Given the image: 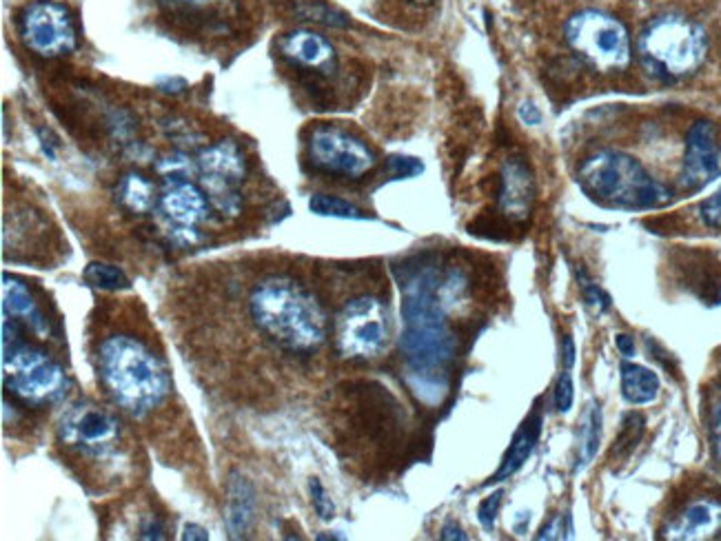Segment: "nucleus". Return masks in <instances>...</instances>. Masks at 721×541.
<instances>
[{
  "label": "nucleus",
  "mask_w": 721,
  "mask_h": 541,
  "mask_svg": "<svg viewBox=\"0 0 721 541\" xmlns=\"http://www.w3.org/2000/svg\"><path fill=\"white\" fill-rule=\"evenodd\" d=\"M249 313L266 339L289 353H313L329 335L320 300L294 278L274 276L258 283L249 296Z\"/></svg>",
  "instance_id": "f257e3e1"
},
{
  "label": "nucleus",
  "mask_w": 721,
  "mask_h": 541,
  "mask_svg": "<svg viewBox=\"0 0 721 541\" xmlns=\"http://www.w3.org/2000/svg\"><path fill=\"white\" fill-rule=\"evenodd\" d=\"M99 376L110 398L134 417L149 415L171 391L162 357L129 333H114L103 339L99 346Z\"/></svg>",
  "instance_id": "f03ea898"
},
{
  "label": "nucleus",
  "mask_w": 721,
  "mask_h": 541,
  "mask_svg": "<svg viewBox=\"0 0 721 541\" xmlns=\"http://www.w3.org/2000/svg\"><path fill=\"white\" fill-rule=\"evenodd\" d=\"M582 192L613 209H660L673 203V192L655 180L633 156L604 149L588 156L577 171Z\"/></svg>",
  "instance_id": "7ed1b4c3"
},
{
  "label": "nucleus",
  "mask_w": 721,
  "mask_h": 541,
  "mask_svg": "<svg viewBox=\"0 0 721 541\" xmlns=\"http://www.w3.org/2000/svg\"><path fill=\"white\" fill-rule=\"evenodd\" d=\"M25 329L3 315V384L25 408H45L65 395L67 376L47 350L25 339Z\"/></svg>",
  "instance_id": "20e7f679"
},
{
  "label": "nucleus",
  "mask_w": 721,
  "mask_h": 541,
  "mask_svg": "<svg viewBox=\"0 0 721 541\" xmlns=\"http://www.w3.org/2000/svg\"><path fill=\"white\" fill-rule=\"evenodd\" d=\"M644 69L664 82L693 76L708 56L706 30L684 14H662L649 21L638 38Z\"/></svg>",
  "instance_id": "39448f33"
},
{
  "label": "nucleus",
  "mask_w": 721,
  "mask_h": 541,
  "mask_svg": "<svg viewBox=\"0 0 721 541\" xmlns=\"http://www.w3.org/2000/svg\"><path fill=\"white\" fill-rule=\"evenodd\" d=\"M58 441L69 456L87 464H118L125 456L121 422L92 402H78L62 415Z\"/></svg>",
  "instance_id": "423d86ee"
},
{
  "label": "nucleus",
  "mask_w": 721,
  "mask_h": 541,
  "mask_svg": "<svg viewBox=\"0 0 721 541\" xmlns=\"http://www.w3.org/2000/svg\"><path fill=\"white\" fill-rule=\"evenodd\" d=\"M564 41L582 60L602 73L623 71L633 60L628 27L602 10L575 12L564 25Z\"/></svg>",
  "instance_id": "0eeeda50"
},
{
  "label": "nucleus",
  "mask_w": 721,
  "mask_h": 541,
  "mask_svg": "<svg viewBox=\"0 0 721 541\" xmlns=\"http://www.w3.org/2000/svg\"><path fill=\"white\" fill-rule=\"evenodd\" d=\"M391 335L389 309L374 296H359L335 318V348L344 359H374L385 353Z\"/></svg>",
  "instance_id": "6e6552de"
},
{
  "label": "nucleus",
  "mask_w": 721,
  "mask_h": 541,
  "mask_svg": "<svg viewBox=\"0 0 721 541\" xmlns=\"http://www.w3.org/2000/svg\"><path fill=\"white\" fill-rule=\"evenodd\" d=\"M307 158L316 171L344 180H363L378 164L376 151L363 138L335 125H318L309 131Z\"/></svg>",
  "instance_id": "1a4fd4ad"
},
{
  "label": "nucleus",
  "mask_w": 721,
  "mask_h": 541,
  "mask_svg": "<svg viewBox=\"0 0 721 541\" xmlns=\"http://www.w3.org/2000/svg\"><path fill=\"white\" fill-rule=\"evenodd\" d=\"M23 45L41 58H62L78 47V27L71 10L56 0H32L19 14Z\"/></svg>",
  "instance_id": "9d476101"
},
{
  "label": "nucleus",
  "mask_w": 721,
  "mask_h": 541,
  "mask_svg": "<svg viewBox=\"0 0 721 541\" xmlns=\"http://www.w3.org/2000/svg\"><path fill=\"white\" fill-rule=\"evenodd\" d=\"M721 175V145L710 120H697L686 136V153L679 183L686 192H699Z\"/></svg>",
  "instance_id": "9b49d317"
},
{
  "label": "nucleus",
  "mask_w": 721,
  "mask_h": 541,
  "mask_svg": "<svg viewBox=\"0 0 721 541\" xmlns=\"http://www.w3.org/2000/svg\"><path fill=\"white\" fill-rule=\"evenodd\" d=\"M162 214L178 227H198L211 218V203L201 185L187 177L164 180V192L160 196Z\"/></svg>",
  "instance_id": "f8f14e48"
},
{
  "label": "nucleus",
  "mask_w": 721,
  "mask_h": 541,
  "mask_svg": "<svg viewBox=\"0 0 721 541\" xmlns=\"http://www.w3.org/2000/svg\"><path fill=\"white\" fill-rule=\"evenodd\" d=\"M535 203V177L524 158H506L500 171V211L511 222H526Z\"/></svg>",
  "instance_id": "ddd939ff"
},
{
  "label": "nucleus",
  "mask_w": 721,
  "mask_h": 541,
  "mask_svg": "<svg viewBox=\"0 0 721 541\" xmlns=\"http://www.w3.org/2000/svg\"><path fill=\"white\" fill-rule=\"evenodd\" d=\"M281 56L296 69H305L311 73L329 76L335 71V49L333 45L318 32L311 30H294L285 34L278 43Z\"/></svg>",
  "instance_id": "4468645a"
},
{
  "label": "nucleus",
  "mask_w": 721,
  "mask_h": 541,
  "mask_svg": "<svg viewBox=\"0 0 721 541\" xmlns=\"http://www.w3.org/2000/svg\"><path fill=\"white\" fill-rule=\"evenodd\" d=\"M721 530V502L717 497H699L690 502L662 532L664 539L695 541L710 539Z\"/></svg>",
  "instance_id": "2eb2a0df"
},
{
  "label": "nucleus",
  "mask_w": 721,
  "mask_h": 541,
  "mask_svg": "<svg viewBox=\"0 0 721 541\" xmlns=\"http://www.w3.org/2000/svg\"><path fill=\"white\" fill-rule=\"evenodd\" d=\"M3 315L23 322L36 335L47 337L52 333L49 320L45 318V313H43L36 296L27 287V283H23L14 276H8V274L3 276Z\"/></svg>",
  "instance_id": "dca6fc26"
},
{
  "label": "nucleus",
  "mask_w": 721,
  "mask_h": 541,
  "mask_svg": "<svg viewBox=\"0 0 721 541\" xmlns=\"http://www.w3.org/2000/svg\"><path fill=\"white\" fill-rule=\"evenodd\" d=\"M198 171L201 175H211L227 180V183L240 185L247 177L249 162L242 149L233 140H220L201 153Z\"/></svg>",
  "instance_id": "f3484780"
},
{
  "label": "nucleus",
  "mask_w": 721,
  "mask_h": 541,
  "mask_svg": "<svg viewBox=\"0 0 721 541\" xmlns=\"http://www.w3.org/2000/svg\"><path fill=\"white\" fill-rule=\"evenodd\" d=\"M539 435H542V415L533 413L519 426V430L515 433L508 450L504 453V460H502V464H500V469H497V473L493 475L491 482H504V480L513 477L526 464V460L530 458Z\"/></svg>",
  "instance_id": "a211bd4d"
},
{
  "label": "nucleus",
  "mask_w": 721,
  "mask_h": 541,
  "mask_svg": "<svg viewBox=\"0 0 721 541\" xmlns=\"http://www.w3.org/2000/svg\"><path fill=\"white\" fill-rule=\"evenodd\" d=\"M255 517V491L249 480L231 475L227 497V523L233 537H242Z\"/></svg>",
  "instance_id": "6ab92c4d"
},
{
  "label": "nucleus",
  "mask_w": 721,
  "mask_h": 541,
  "mask_svg": "<svg viewBox=\"0 0 721 541\" xmlns=\"http://www.w3.org/2000/svg\"><path fill=\"white\" fill-rule=\"evenodd\" d=\"M116 198L125 211L136 216L151 214L153 207L160 203L156 196V185L147 175L138 171H129L121 177V183L116 187Z\"/></svg>",
  "instance_id": "aec40b11"
},
{
  "label": "nucleus",
  "mask_w": 721,
  "mask_h": 541,
  "mask_svg": "<svg viewBox=\"0 0 721 541\" xmlns=\"http://www.w3.org/2000/svg\"><path fill=\"white\" fill-rule=\"evenodd\" d=\"M621 393L630 404H651L660 393V378L640 365H621Z\"/></svg>",
  "instance_id": "412c9836"
},
{
  "label": "nucleus",
  "mask_w": 721,
  "mask_h": 541,
  "mask_svg": "<svg viewBox=\"0 0 721 541\" xmlns=\"http://www.w3.org/2000/svg\"><path fill=\"white\" fill-rule=\"evenodd\" d=\"M602 426H604V417H602V408L599 404L593 400L584 415H582V426H580V444H577V467L575 471H584L597 456L599 444H602Z\"/></svg>",
  "instance_id": "4be33fe9"
},
{
  "label": "nucleus",
  "mask_w": 721,
  "mask_h": 541,
  "mask_svg": "<svg viewBox=\"0 0 721 541\" xmlns=\"http://www.w3.org/2000/svg\"><path fill=\"white\" fill-rule=\"evenodd\" d=\"M231 0H158V5L180 21H207L216 19Z\"/></svg>",
  "instance_id": "5701e85b"
},
{
  "label": "nucleus",
  "mask_w": 721,
  "mask_h": 541,
  "mask_svg": "<svg viewBox=\"0 0 721 541\" xmlns=\"http://www.w3.org/2000/svg\"><path fill=\"white\" fill-rule=\"evenodd\" d=\"M201 187L205 189L211 207L222 216H238L242 209V198L238 185L227 183V180L201 175Z\"/></svg>",
  "instance_id": "b1692460"
},
{
  "label": "nucleus",
  "mask_w": 721,
  "mask_h": 541,
  "mask_svg": "<svg viewBox=\"0 0 721 541\" xmlns=\"http://www.w3.org/2000/svg\"><path fill=\"white\" fill-rule=\"evenodd\" d=\"M82 278L87 285H92L94 289H103V291H123V289L131 287L123 268H118L114 264H105V262L87 264Z\"/></svg>",
  "instance_id": "393cba45"
},
{
  "label": "nucleus",
  "mask_w": 721,
  "mask_h": 541,
  "mask_svg": "<svg viewBox=\"0 0 721 541\" xmlns=\"http://www.w3.org/2000/svg\"><path fill=\"white\" fill-rule=\"evenodd\" d=\"M296 14L302 21H311V23H320L327 27H335V30H344L351 25L348 16L342 14L340 10L322 3V0H305V3L296 10Z\"/></svg>",
  "instance_id": "a878e982"
},
{
  "label": "nucleus",
  "mask_w": 721,
  "mask_h": 541,
  "mask_svg": "<svg viewBox=\"0 0 721 541\" xmlns=\"http://www.w3.org/2000/svg\"><path fill=\"white\" fill-rule=\"evenodd\" d=\"M309 209L311 214L316 216H322V218H365V214L359 211L355 205L337 198V196H329V194H313L311 200H309Z\"/></svg>",
  "instance_id": "bb28decb"
},
{
  "label": "nucleus",
  "mask_w": 721,
  "mask_h": 541,
  "mask_svg": "<svg viewBox=\"0 0 721 541\" xmlns=\"http://www.w3.org/2000/svg\"><path fill=\"white\" fill-rule=\"evenodd\" d=\"M642 430H644V419H642L640 415H636V413H633V415H628V417L623 419V428H621V433H619V437H617V441H615V450H613V453H617V450H619L621 456H626L628 450L633 448V446L640 441Z\"/></svg>",
  "instance_id": "cd10ccee"
},
{
  "label": "nucleus",
  "mask_w": 721,
  "mask_h": 541,
  "mask_svg": "<svg viewBox=\"0 0 721 541\" xmlns=\"http://www.w3.org/2000/svg\"><path fill=\"white\" fill-rule=\"evenodd\" d=\"M387 171L393 180H404V177H415L424 171V164L417 158L409 156H393L387 162Z\"/></svg>",
  "instance_id": "c85d7f7f"
},
{
  "label": "nucleus",
  "mask_w": 721,
  "mask_h": 541,
  "mask_svg": "<svg viewBox=\"0 0 721 541\" xmlns=\"http://www.w3.org/2000/svg\"><path fill=\"white\" fill-rule=\"evenodd\" d=\"M309 491H311V504H313L318 517L324 519V521H329V519L335 515V506H333L329 493L324 491L322 482H320L318 477H313V480L309 482Z\"/></svg>",
  "instance_id": "c756f323"
},
{
  "label": "nucleus",
  "mask_w": 721,
  "mask_h": 541,
  "mask_svg": "<svg viewBox=\"0 0 721 541\" xmlns=\"http://www.w3.org/2000/svg\"><path fill=\"white\" fill-rule=\"evenodd\" d=\"M573 402H575L573 376H571V369L564 367V371L558 380V387H556V406H558L560 413H569L573 408Z\"/></svg>",
  "instance_id": "7c9ffc66"
},
{
  "label": "nucleus",
  "mask_w": 721,
  "mask_h": 541,
  "mask_svg": "<svg viewBox=\"0 0 721 541\" xmlns=\"http://www.w3.org/2000/svg\"><path fill=\"white\" fill-rule=\"evenodd\" d=\"M699 216L706 227L721 231V189L701 203Z\"/></svg>",
  "instance_id": "2f4dec72"
},
{
  "label": "nucleus",
  "mask_w": 721,
  "mask_h": 541,
  "mask_svg": "<svg viewBox=\"0 0 721 541\" xmlns=\"http://www.w3.org/2000/svg\"><path fill=\"white\" fill-rule=\"evenodd\" d=\"M502 491H497L495 495H491V497H487L482 504H480V508H478V519H480V523L487 528V530H491L493 526H495V519H497V510H500V504H502Z\"/></svg>",
  "instance_id": "473e14b6"
},
{
  "label": "nucleus",
  "mask_w": 721,
  "mask_h": 541,
  "mask_svg": "<svg viewBox=\"0 0 721 541\" xmlns=\"http://www.w3.org/2000/svg\"><path fill=\"white\" fill-rule=\"evenodd\" d=\"M566 523H569V517L566 515L556 517L549 526H545L542 530H539L537 539H569L571 537V528Z\"/></svg>",
  "instance_id": "72a5a7b5"
},
{
  "label": "nucleus",
  "mask_w": 721,
  "mask_h": 541,
  "mask_svg": "<svg viewBox=\"0 0 721 541\" xmlns=\"http://www.w3.org/2000/svg\"><path fill=\"white\" fill-rule=\"evenodd\" d=\"M710 439H712V453L717 462H721V400L712 406L710 413Z\"/></svg>",
  "instance_id": "f704fd0d"
},
{
  "label": "nucleus",
  "mask_w": 721,
  "mask_h": 541,
  "mask_svg": "<svg viewBox=\"0 0 721 541\" xmlns=\"http://www.w3.org/2000/svg\"><path fill=\"white\" fill-rule=\"evenodd\" d=\"M584 298L591 307H595L599 313H606L610 309V298L597 287V285H584Z\"/></svg>",
  "instance_id": "c9c22d12"
},
{
  "label": "nucleus",
  "mask_w": 721,
  "mask_h": 541,
  "mask_svg": "<svg viewBox=\"0 0 721 541\" xmlns=\"http://www.w3.org/2000/svg\"><path fill=\"white\" fill-rule=\"evenodd\" d=\"M517 118L526 125V127H537V125H542V112H539V107L530 101H524L519 107H517Z\"/></svg>",
  "instance_id": "e433bc0d"
},
{
  "label": "nucleus",
  "mask_w": 721,
  "mask_h": 541,
  "mask_svg": "<svg viewBox=\"0 0 721 541\" xmlns=\"http://www.w3.org/2000/svg\"><path fill=\"white\" fill-rule=\"evenodd\" d=\"M38 138H41V145H43V151L49 160H56V149H58V140L56 136L49 131V129H38Z\"/></svg>",
  "instance_id": "4c0bfd02"
},
{
  "label": "nucleus",
  "mask_w": 721,
  "mask_h": 541,
  "mask_svg": "<svg viewBox=\"0 0 721 541\" xmlns=\"http://www.w3.org/2000/svg\"><path fill=\"white\" fill-rule=\"evenodd\" d=\"M142 539H164V526L158 519H149L140 528Z\"/></svg>",
  "instance_id": "58836bf2"
},
{
  "label": "nucleus",
  "mask_w": 721,
  "mask_h": 541,
  "mask_svg": "<svg viewBox=\"0 0 721 541\" xmlns=\"http://www.w3.org/2000/svg\"><path fill=\"white\" fill-rule=\"evenodd\" d=\"M439 539H444V541H448V539H458V541H467L469 539V534L458 526V523H454V521H446L444 523V528H442V532H439Z\"/></svg>",
  "instance_id": "ea45409f"
},
{
  "label": "nucleus",
  "mask_w": 721,
  "mask_h": 541,
  "mask_svg": "<svg viewBox=\"0 0 721 541\" xmlns=\"http://www.w3.org/2000/svg\"><path fill=\"white\" fill-rule=\"evenodd\" d=\"M615 344H617V348H619V353L623 357H633L636 355V342H633V337H630V335H617L615 337Z\"/></svg>",
  "instance_id": "a19ab883"
},
{
  "label": "nucleus",
  "mask_w": 721,
  "mask_h": 541,
  "mask_svg": "<svg viewBox=\"0 0 721 541\" xmlns=\"http://www.w3.org/2000/svg\"><path fill=\"white\" fill-rule=\"evenodd\" d=\"M183 539H198V541H207L209 539V532L198 526V523H187L185 526V532H183Z\"/></svg>",
  "instance_id": "79ce46f5"
},
{
  "label": "nucleus",
  "mask_w": 721,
  "mask_h": 541,
  "mask_svg": "<svg viewBox=\"0 0 721 541\" xmlns=\"http://www.w3.org/2000/svg\"><path fill=\"white\" fill-rule=\"evenodd\" d=\"M417 3H433V0H417Z\"/></svg>",
  "instance_id": "37998d69"
}]
</instances>
